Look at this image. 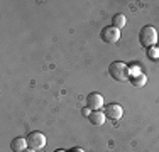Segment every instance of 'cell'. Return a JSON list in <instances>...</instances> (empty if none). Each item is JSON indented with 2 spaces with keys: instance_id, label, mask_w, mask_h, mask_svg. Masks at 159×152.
<instances>
[{
  "instance_id": "cell-1",
  "label": "cell",
  "mask_w": 159,
  "mask_h": 152,
  "mask_svg": "<svg viewBox=\"0 0 159 152\" xmlns=\"http://www.w3.org/2000/svg\"><path fill=\"white\" fill-rule=\"evenodd\" d=\"M108 74L112 76L115 81H125L130 78V68L122 61H113L108 66Z\"/></svg>"
},
{
  "instance_id": "cell-2",
  "label": "cell",
  "mask_w": 159,
  "mask_h": 152,
  "mask_svg": "<svg viewBox=\"0 0 159 152\" xmlns=\"http://www.w3.org/2000/svg\"><path fill=\"white\" fill-rule=\"evenodd\" d=\"M139 42L144 47H154L157 44V30L152 25H144L139 32Z\"/></svg>"
},
{
  "instance_id": "cell-3",
  "label": "cell",
  "mask_w": 159,
  "mask_h": 152,
  "mask_svg": "<svg viewBox=\"0 0 159 152\" xmlns=\"http://www.w3.org/2000/svg\"><path fill=\"white\" fill-rule=\"evenodd\" d=\"M27 145H29V149H32V150H41V149H44L46 147V135L43 134V132H31L27 137Z\"/></svg>"
},
{
  "instance_id": "cell-4",
  "label": "cell",
  "mask_w": 159,
  "mask_h": 152,
  "mask_svg": "<svg viewBox=\"0 0 159 152\" xmlns=\"http://www.w3.org/2000/svg\"><path fill=\"white\" fill-rule=\"evenodd\" d=\"M100 39L103 41L105 44H115V42H119V39H120V30L117 27H113V25L105 27V29H102V32H100Z\"/></svg>"
},
{
  "instance_id": "cell-5",
  "label": "cell",
  "mask_w": 159,
  "mask_h": 152,
  "mask_svg": "<svg viewBox=\"0 0 159 152\" xmlns=\"http://www.w3.org/2000/svg\"><path fill=\"white\" fill-rule=\"evenodd\" d=\"M103 113H105V117L110 118V120H120L124 115V108L119 103H108V105H105Z\"/></svg>"
},
{
  "instance_id": "cell-6",
  "label": "cell",
  "mask_w": 159,
  "mask_h": 152,
  "mask_svg": "<svg viewBox=\"0 0 159 152\" xmlns=\"http://www.w3.org/2000/svg\"><path fill=\"white\" fill-rule=\"evenodd\" d=\"M103 101L105 100L100 93H90L88 96H86V106H88L90 110H93V112L100 110L102 106H103Z\"/></svg>"
},
{
  "instance_id": "cell-7",
  "label": "cell",
  "mask_w": 159,
  "mask_h": 152,
  "mask_svg": "<svg viewBox=\"0 0 159 152\" xmlns=\"http://www.w3.org/2000/svg\"><path fill=\"white\" fill-rule=\"evenodd\" d=\"M10 149L14 152H24L25 149H29L27 139H24V137H16V139L12 140V144H10Z\"/></svg>"
},
{
  "instance_id": "cell-8",
  "label": "cell",
  "mask_w": 159,
  "mask_h": 152,
  "mask_svg": "<svg viewBox=\"0 0 159 152\" xmlns=\"http://www.w3.org/2000/svg\"><path fill=\"white\" fill-rule=\"evenodd\" d=\"M105 113L103 112H92V115H90V122H92V125H97V127H100V125L105 123Z\"/></svg>"
},
{
  "instance_id": "cell-9",
  "label": "cell",
  "mask_w": 159,
  "mask_h": 152,
  "mask_svg": "<svg viewBox=\"0 0 159 152\" xmlns=\"http://www.w3.org/2000/svg\"><path fill=\"white\" fill-rule=\"evenodd\" d=\"M125 24H127V19H125V15H124V14H115L112 17V25H113V27H117L119 30H122L124 27H125Z\"/></svg>"
},
{
  "instance_id": "cell-10",
  "label": "cell",
  "mask_w": 159,
  "mask_h": 152,
  "mask_svg": "<svg viewBox=\"0 0 159 152\" xmlns=\"http://www.w3.org/2000/svg\"><path fill=\"white\" fill-rule=\"evenodd\" d=\"M130 83L135 86V88H141V86H144L147 83V76L144 73H139L135 76H130Z\"/></svg>"
},
{
  "instance_id": "cell-11",
  "label": "cell",
  "mask_w": 159,
  "mask_h": 152,
  "mask_svg": "<svg viewBox=\"0 0 159 152\" xmlns=\"http://www.w3.org/2000/svg\"><path fill=\"white\" fill-rule=\"evenodd\" d=\"M147 56H149L152 61H157V59H159V47H156V46H154V47H149Z\"/></svg>"
},
{
  "instance_id": "cell-12",
  "label": "cell",
  "mask_w": 159,
  "mask_h": 152,
  "mask_svg": "<svg viewBox=\"0 0 159 152\" xmlns=\"http://www.w3.org/2000/svg\"><path fill=\"white\" fill-rule=\"evenodd\" d=\"M83 115L88 117V118H90V115H92V110H90L88 106H85V108H83Z\"/></svg>"
},
{
  "instance_id": "cell-13",
  "label": "cell",
  "mask_w": 159,
  "mask_h": 152,
  "mask_svg": "<svg viewBox=\"0 0 159 152\" xmlns=\"http://www.w3.org/2000/svg\"><path fill=\"white\" fill-rule=\"evenodd\" d=\"M24 152H36V150H32V149H25Z\"/></svg>"
},
{
  "instance_id": "cell-14",
  "label": "cell",
  "mask_w": 159,
  "mask_h": 152,
  "mask_svg": "<svg viewBox=\"0 0 159 152\" xmlns=\"http://www.w3.org/2000/svg\"><path fill=\"white\" fill-rule=\"evenodd\" d=\"M73 152H83V150H81V149H75Z\"/></svg>"
},
{
  "instance_id": "cell-15",
  "label": "cell",
  "mask_w": 159,
  "mask_h": 152,
  "mask_svg": "<svg viewBox=\"0 0 159 152\" xmlns=\"http://www.w3.org/2000/svg\"><path fill=\"white\" fill-rule=\"evenodd\" d=\"M54 152H66V150H63V149H59V150H54Z\"/></svg>"
}]
</instances>
